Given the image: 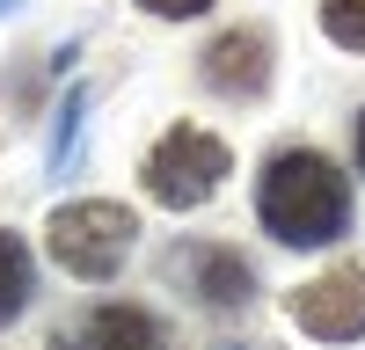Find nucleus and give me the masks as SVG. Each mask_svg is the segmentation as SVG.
I'll use <instances>...</instances> for the list:
<instances>
[{
	"mask_svg": "<svg viewBox=\"0 0 365 350\" xmlns=\"http://www.w3.org/2000/svg\"><path fill=\"white\" fill-rule=\"evenodd\" d=\"M0 8H8V0H0Z\"/></svg>",
	"mask_w": 365,
	"mask_h": 350,
	"instance_id": "obj_12",
	"label": "nucleus"
},
{
	"mask_svg": "<svg viewBox=\"0 0 365 350\" xmlns=\"http://www.w3.org/2000/svg\"><path fill=\"white\" fill-rule=\"evenodd\" d=\"M44 241L58 255V270H73L81 285H110L117 270H125L132 241H139V219L125 212V204H110V197H81V204H58L51 212Z\"/></svg>",
	"mask_w": 365,
	"mask_h": 350,
	"instance_id": "obj_2",
	"label": "nucleus"
},
{
	"mask_svg": "<svg viewBox=\"0 0 365 350\" xmlns=\"http://www.w3.org/2000/svg\"><path fill=\"white\" fill-rule=\"evenodd\" d=\"M358 168H365V117H358Z\"/></svg>",
	"mask_w": 365,
	"mask_h": 350,
	"instance_id": "obj_11",
	"label": "nucleus"
},
{
	"mask_svg": "<svg viewBox=\"0 0 365 350\" xmlns=\"http://www.w3.org/2000/svg\"><path fill=\"white\" fill-rule=\"evenodd\" d=\"M205 88H220V95H234V102H256L270 88V37L263 29H227V37H212Z\"/></svg>",
	"mask_w": 365,
	"mask_h": 350,
	"instance_id": "obj_5",
	"label": "nucleus"
},
{
	"mask_svg": "<svg viewBox=\"0 0 365 350\" xmlns=\"http://www.w3.org/2000/svg\"><path fill=\"white\" fill-rule=\"evenodd\" d=\"M29 292H37V262H29L22 233H0V329L29 307Z\"/></svg>",
	"mask_w": 365,
	"mask_h": 350,
	"instance_id": "obj_8",
	"label": "nucleus"
},
{
	"mask_svg": "<svg viewBox=\"0 0 365 350\" xmlns=\"http://www.w3.org/2000/svg\"><path fill=\"white\" fill-rule=\"evenodd\" d=\"M322 29L344 51H365V0H322Z\"/></svg>",
	"mask_w": 365,
	"mask_h": 350,
	"instance_id": "obj_9",
	"label": "nucleus"
},
{
	"mask_svg": "<svg viewBox=\"0 0 365 350\" xmlns=\"http://www.w3.org/2000/svg\"><path fill=\"white\" fill-rule=\"evenodd\" d=\"M88 343H96V350H168L161 321L146 307H103L96 321H88Z\"/></svg>",
	"mask_w": 365,
	"mask_h": 350,
	"instance_id": "obj_7",
	"label": "nucleus"
},
{
	"mask_svg": "<svg viewBox=\"0 0 365 350\" xmlns=\"http://www.w3.org/2000/svg\"><path fill=\"white\" fill-rule=\"evenodd\" d=\"M256 219L270 241L285 248H322L336 241L351 226V183L344 168L314 154V146H285V154H270L263 175H256Z\"/></svg>",
	"mask_w": 365,
	"mask_h": 350,
	"instance_id": "obj_1",
	"label": "nucleus"
},
{
	"mask_svg": "<svg viewBox=\"0 0 365 350\" xmlns=\"http://www.w3.org/2000/svg\"><path fill=\"white\" fill-rule=\"evenodd\" d=\"M175 277H182V292H190V299H205V307H241V299L256 292L249 255H234V248H220V241L182 248V255H175Z\"/></svg>",
	"mask_w": 365,
	"mask_h": 350,
	"instance_id": "obj_6",
	"label": "nucleus"
},
{
	"mask_svg": "<svg viewBox=\"0 0 365 350\" xmlns=\"http://www.w3.org/2000/svg\"><path fill=\"white\" fill-rule=\"evenodd\" d=\"M234 168L227 139H212L197 124H175L154 154H146V197L168 204V212H197V204L220 190V175Z\"/></svg>",
	"mask_w": 365,
	"mask_h": 350,
	"instance_id": "obj_3",
	"label": "nucleus"
},
{
	"mask_svg": "<svg viewBox=\"0 0 365 350\" xmlns=\"http://www.w3.org/2000/svg\"><path fill=\"white\" fill-rule=\"evenodd\" d=\"M292 321L307 336H322V343H358L365 336V270H329V277H314V285H299L292 292Z\"/></svg>",
	"mask_w": 365,
	"mask_h": 350,
	"instance_id": "obj_4",
	"label": "nucleus"
},
{
	"mask_svg": "<svg viewBox=\"0 0 365 350\" xmlns=\"http://www.w3.org/2000/svg\"><path fill=\"white\" fill-rule=\"evenodd\" d=\"M139 8H146V15H168V22H182V15H205L212 0H139Z\"/></svg>",
	"mask_w": 365,
	"mask_h": 350,
	"instance_id": "obj_10",
	"label": "nucleus"
}]
</instances>
